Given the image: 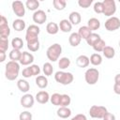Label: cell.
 I'll list each match as a JSON object with an SVG mask.
<instances>
[{
  "label": "cell",
  "mask_w": 120,
  "mask_h": 120,
  "mask_svg": "<svg viewBox=\"0 0 120 120\" xmlns=\"http://www.w3.org/2000/svg\"><path fill=\"white\" fill-rule=\"evenodd\" d=\"M20 64L15 61H9L6 64L5 76L8 81H14L19 76Z\"/></svg>",
  "instance_id": "cell-1"
},
{
  "label": "cell",
  "mask_w": 120,
  "mask_h": 120,
  "mask_svg": "<svg viewBox=\"0 0 120 120\" xmlns=\"http://www.w3.org/2000/svg\"><path fill=\"white\" fill-rule=\"evenodd\" d=\"M61 53H62V46L59 43H54L51 45L46 51V55L48 59L52 62H55L59 60Z\"/></svg>",
  "instance_id": "cell-2"
},
{
  "label": "cell",
  "mask_w": 120,
  "mask_h": 120,
  "mask_svg": "<svg viewBox=\"0 0 120 120\" xmlns=\"http://www.w3.org/2000/svg\"><path fill=\"white\" fill-rule=\"evenodd\" d=\"M73 75L70 72H65V71H57L54 74V80L63 85L70 84L73 82Z\"/></svg>",
  "instance_id": "cell-3"
},
{
  "label": "cell",
  "mask_w": 120,
  "mask_h": 120,
  "mask_svg": "<svg viewBox=\"0 0 120 120\" xmlns=\"http://www.w3.org/2000/svg\"><path fill=\"white\" fill-rule=\"evenodd\" d=\"M40 33V29L37 24H31L27 27L25 33V40L26 42H32L38 39V35Z\"/></svg>",
  "instance_id": "cell-4"
},
{
  "label": "cell",
  "mask_w": 120,
  "mask_h": 120,
  "mask_svg": "<svg viewBox=\"0 0 120 120\" xmlns=\"http://www.w3.org/2000/svg\"><path fill=\"white\" fill-rule=\"evenodd\" d=\"M84 79L88 84L90 85L96 84L99 79V71L95 68H90L85 71Z\"/></svg>",
  "instance_id": "cell-5"
},
{
  "label": "cell",
  "mask_w": 120,
  "mask_h": 120,
  "mask_svg": "<svg viewBox=\"0 0 120 120\" xmlns=\"http://www.w3.org/2000/svg\"><path fill=\"white\" fill-rule=\"evenodd\" d=\"M108 112L107 108L104 106H98V105H93L90 107L89 110V114L92 118H98V119H102L103 116Z\"/></svg>",
  "instance_id": "cell-6"
},
{
  "label": "cell",
  "mask_w": 120,
  "mask_h": 120,
  "mask_svg": "<svg viewBox=\"0 0 120 120\" xmlns=\"http://www.w3.org/2000/svg\"><path fill=\"white\" fill-rule=\"evenodd\" d=\"M103 14L107 17H112L116 12V4L114 0H104L103 2Z\"/></svg>",
  "instance_id": "cell-7"
},
{
  "label": "cell",
  "mask_w": 120,
  "mask_h": 120,
  "mask_svg": "<svg viewBox=\"0 0 120 120\" xmlns=\"http://www.w3.org/2000/svg\"><path fill=\"white\" fill-rule=\"evenodd\" d=\"M105 28L106 30L110 31V32H112V31H115L117 29L120 28V19L117 18V17H110L106 22H105Z\"/></svg>",
  "instance_id": "cell-8"
},
{
  "label": "cell",
  "mask_w": 120,
  "mask_h": 120,
  "mask_svg": "<svg viewBox=\"0 0 120 120\" xmlns=\"http://www.w3.org/2000/svg\"><path fill=\"white\" fill-rule=\"evenodd\" d=\"M11 7H12V10L15 13L16 16H18L19 18L24 16L25 8H24V5H23V3L22 1H13Z\"/></svg>",
  "instance_id": "cell-9"
},
{
  "label": "cell",
  "mask_w": 120,
  "mask_h": 120,
  "mask_svg": "<svg viewBox=\"0 0 120 120\" xmlns=\"http://www.w3.org/2000/svg\"><path fill=\"white\" fill-rule=\"evenodd\" d=\"M47 20V14L42 9H38L33 14V21L37 24H43Z\"/></svg>",
  "instance_id": "cell-10"
},
{
  "label": "cell",
  "mask_w": 120,
  "mask_h": 120,
  "mask_svg": "<svg viewBox=\"0 0 120 120\" xmlns=\"http://www.w3.org/2000/svg\"><path fill=\"white\" fill-rule=\"evenodd\" d=\"M35 102V98L31 94H25L21 98V105L23 108L29 109L32 108Z\"/></svg>",
  "instance_id": "cell-11"
},
{
  "label": "cell",
  "mask_w": 120,
  "mask_h": 120,
  "mask_svg": "<svg viewBox=\"0 0 120 120\" xmlns=\"http://www.w3.org/2000/svg\"><path fill=\"white\" fill-rule=\"evenodd\" d=\"M19 62L22 66H29L34 62V55L28 52H22V57Z\"/></svg>",
  "instance_id": "cell-12"
},
{
  "label": "cell",
  "mask_w": 120,
  "mask_h": 120,
  "mask_svg": "<svg viewBox=\"0 0 120 120\" xmlns=\"http://www.w3.org/2000/svg\"><path fill=\"white\" fill-rule=\"evenodd\" d=\"M50 96H49V93L48 92H46V91H39V92H38L37 93V95H36V100L38 102V103H40V104H45V103H47L49 100H50Z\"/></svg>",
  "instance_id": "cell-13"
},
{
  "label": "cell",
  "mask_w": 120,
  "mask_h": 120,
  "mask_svg": "<svg viewBox=\"0 0 120 120\" xmlns=\"http://www.w3.org/2000/svg\"><path fill=\"white\" fill-rule=\"evenodd\" d=\"M90 64V59L89 57H87L86 55L84 54H82V55H79L76 59V65L79 67V68H87Z\"/></svg>",
  "instance_id": "cell-14"
},
{
  "label": "cell",
  "mask_w": 120,
  "mask_h": 120,
  "mask_svg": "<svg viewBox=\"0 0 120 120\" xmlns=\"http://www.w3.org/2000/svg\"><path fill=\"white\" fill-rule=\"evenodd\" d=\"M58 25H59V29H60L62 32H64V33H68V32H70V31L72 30V24H71L70 22H69L68 20H67V19L61 20Z\"/></svg>",
  "instance_id": "cell-15"
},
{
  "label": "cell",
  "mask_w": 120,
  "mask_h": 120,
  "mask_svg": "<svg viewBox=\"0 0 120 120\" xmlns=\"http://www.w3.org/2000/svg\"><path fill=\"white\" fill-rule=\"evenodd\" d=\"M68 21L70 22V23H71L72 25H77V24H79V23L81 22V21H82V16H81V14H80L79 12H77V11H72V12L69 14V16H68Z\"/></svg>",
  "instance_id": "cell-16"
},
{
  "label": "cell",
  "mask_w": 120,
  "mask_h": 120,
  "mask_svg": "<svg viewBox=\"0 0 120 120\" xmlns=\"http://www.w3.org/2000/svg\"><path fill=\"white\" fill-rule=\"evenodd\" d=\"M36 84L40 89H44L48 86V79L44 75H38L36 78Z\"/></svg>",
  "instance_id": "cell-17"
},
{
  "label": "cell",
  "mask_w": 120,
  "mask_h": 120,
  "mask_svg": "<svg viewBox=\"0 0 120 120\" xmlns=\"http://www.w3.org/2000/svg\"><path fill=\"white\" fill-rule=\"evenodd\" d=\"M77 33L79 34V36L81 37L82 39L83 38V39L86 40L88 38V37L92 34V31H91V29L88 26H81Z\"/></svg>",
  "instance_id": "cell-18"
},
{
  "label": "cell",
  "mask_w": 120,
  "mask_h": 120,
  "mask_svg": "<svg viewBox=\"0 0 120 120\" xmlns=\"http://www.w3.org/2000/svg\"><path fill=\"white\" fill-rule=\"evenodd\" d=\"M81 40H82L81 37L79 36L78 33H75V32L74 33H71L70 36H69V38H68V42H69V44L72 47H77L81 43Z\"/></svg>",
  "instance_id": "cell-19"
},
{
  "label": "cell",
  "mask_w": 120,
  "mask_h": 120,
  "mask_svg": "<svg viewBox=\"0 0 120 120\" xmlns=\"http://www.w3.org/2000/svg\"><path fill=\"white\" fill-rule=\"evenodd\" d=\"M17 87L19 88V90L22 93H27L30 89V84L27 81L23 80V79H20L17 82Z\"/></svg>",
  "instance_id": "cell-20"
},
{
  "label": "cell",
  "mask_w": 120,
  "mask_h": 120,
  "mask_svg": "<svg viewBox=\"0 0 120 120\" xmlns=\"http://www.w3.org/2000/svg\"><path fill=\"white\" fill-rule=\"evenodd\" d=\"M57 115L63 119L68 118L71 115V110L68 107H60L57 110Z\"/></svg>",
  "instance_id": "cell-21"
},
{
  "label": "cell",
  "mask_w": 120,
  "mask_h": 120,
  "mask_svg": "<svg viewBox=\"0 0 120 120\" xmlns=\"http://www.w3.org/2000/svg\"><path fill=\"white\" fill-rule=\"evenodd\" d=\"M12 27L15 31H18V32L22 31L25 28V22L22 19H16L12 22Z\"/></svg>",
  "instance_id": "cell-22"
},
{
  "label": "cell",
  "mask_w": 120,
  "mask_h": 120,
  "mask_svg": "<svg viewBox=\"0 0 120 120\" xmlns=\"http://www.w3.org/2000/svg\"><path fill=\"white\" fill-rule=\"evenodd\" d=\"M46 31L48 34L50 35H55L58 33L59 31V25L53 22H49L47 25H46Z\"/></svg>",
  "instance_id": "cell-23"
},
{
  "label": "cell",
  "mask_w": 120,
  "mask_h": 120,
  "mask_svg": "<svg viewBox=\"0 0 120 120\" xmlns=\"http://www.w3.org/2000/svg\"><path fill=\"white\" fill-rule=\"evenodd\" d=\"M87 26L91 29V31L98 30L100 27V22L97 18H90L87 22Z\"/></svg>",
  "instance_id": "cell-24"
},
{
  "label": "cell",
  "mask_w": 120,
  "mask_h": 120,
  "mask_svg": "<svg viewBox=\"0 0 120 120\" xmlns=\"http://www.w3.org/2000/svg\"><path fill=\"white\" fill-rule=\"evenodd\" d=\"M22 52L20 50L12 49V50L10 51L8 56H9L10 61H15V62H17V61H20V59H21V57H22Z\"/></svg>",
  "instance_id": "cell-25"
},
{
  "label": "cell",
  "mask_w": 120,
  "mask_h": 120,
  "mask_svg": "<svg viewBox=\"0 0 120 120\" xmlns=\"http://www.w3.org/2000/svg\"><path fill=\"white\" fill-rule=\"evenodd\" d=\"M101 39V38H100V36L98 35V34H97V33H92L89 37H88V38L86 39V42H87V44L89 45V46H94L98 40H100Z\"/></svg>",
  "instance_id": "cell-26"
},
{
  "label": "cell",
  "mask_w": 120,
  "mask_h": 120,
  "mask_svg": "<svg viewBox=\"0 0 120 120\" xmlns=\"http://www.w3.org/2000/svg\"><path fill=\"white\" fill-rule=\"evenodd\" d=\"M102 52H103V55L108 59H112L115 55V50L113 47H111V46H106L102 51Z\"/></svg>",
  "instance_id": "cell-27"
},
{
  "label": "cell",
  "mask_w": 120,
  "mask_h": 120,
  "mask_svg": "<svg viewBox=\"0 0 120 120\" xmlns=\"http://www.w3.org/2000/svg\"><path fill=\"white\" fill-rule=\"evenodd\" d=\"M25 6L29 10L37 11L38 8L39 7V2L38 0H27L25 2Z\"/></svg>",
  "instance_id": "cell-28"
},
{
  "label": "cell",
  "mask_w": 120,
  "mask_h": 120,
  "mask_svg": "<svg viewBox=\"0 0 120 120\" xmlns=\"http://www.w3.org/2000/svg\"><path fill=\"white\" fill-rule=\"evenodd\" d=\"M90 63L94 66H99L102 63V56L99 53H93L90 56Z\"/></svg>",
  "instance_id": "cell-29"
},
{
  "label": "cell",
  "mask_w": 120,
  "mask_h": 120,
  "mask_svg": "<svg viewBox=\"0 0 120 120\" xmlns=\"http://www.w3.org/2000/svg\"><path fill=\"white\" fill-rule=\"evenodd\" d=\"M70 65V59L68 57H61L58 60V67L60 68V69H66L69 67Z\"/></svg>",
  "instance_id": "cell-30"
},
{
  "label": "cell",
  "mask_w": 120,
  "mask_h": 120,
  "mask_svg": "<svg viewBox=\"0 0 120 120\" xmlns=\"http://www.w3.org/2000/svg\"><path fill=\"white\" fill-rule=\"evenodd\" d=\"M11 45H12L13 49L21 50L23 47V41H22V39L21 38H14L11 40Z\"/></svg>",
  "instance_id": "cell-31"
},
{
  "label": "cell",
  "mask_w": 120,
  "mask_h": 120,
  "mask_svg": "<svg viewBox=\"0 0 120 120\" xmlns=\"http://www.w3.org/2000/svg\"><path fill=\"white\" fill-rule=\"evenodd\" d=\"M52 5L56 10H63V9H65V8L67 6V1H65V0H53Z\"/></svg>",
  "instance_id": "cell-32"
},
{
  "label": "cell",
  "mask_w": 120,
  "mask_h": 120,
  "mask_svg": "<svg viewBox=\"0 0 120 120\" xmlns=\"http://www.w3.org/2000/svg\"><path fill=\"white\" fill-rule=\"evenodd\" d=\"M42 70H43V73H44L45 76H51L52 74V72H53V68H52V66L51 63L46 62V63L43 64Z\"/></svg>",
  "instance_id": "cell-33"
},
{
  "label": "cell",
  "mask_w": 120,
  "mask_h": 120,
  "mask_svg": "<svg viewBox=\"0 0 120 120\" xmlns=\"http://www.w3.org/2000/svg\"><path fill=\"white\" fill-rule=\"evenodd\" d=\"M61 98H62V95H60L58 93H54L50 98V100H51V102H52V105H54V106H60Z\"/></svg>",
  "instance_id": "cell-34"
},
{
  "label": "cell",
  "mask_w": 120,
  "mask_h": 120,
  "mask_svg": "<svg viewBox=\"0 0 120 120\" xmlns=\"http://www.w3.org/2000/svg\"><path fill=\"white\" fill-rule=\"evenodd\" d=\"M10 35V29L8 25L0 26V37L1 38H8Z\"/></svg>",
  "instance_id": "cell-35"
},
{
  "label": "cell",
  "mask_w": 120,
  "mask_h": 120,
  "mask_svg": "<svg viewBox=\"0 0 120 120\" xmlns=\"http://www.w3.org/2000/svg\"><path fill=\"white\" fill-rule=\"evenodd\" d=\"M105 47H106V43H105V41H104L103 39H100V40H98V41L93 46V49H94L96 52H102V51L104 50Z\"/></svg>",
  "instance_id": "cell-36"
},
{
  "label": "cell",
  "mask_w": 120,
  "mask_h": 120,
  "mask_svg": "<svg viewBox=\"0 0 120 120\" xmlns=\"http://www.w3.org/2000/svg\"><path fill=\"white\" fill-rule=\"evenodd\" d=\"M71 102V98L68 95L63 94L61 98V102H60V107H68Z\"/></svg>",
  "instance_id": "cell-37"
},
{
  "label": "cell",
  "mask_w": 120,
  "mask_h": 120,
  "mask_svg": "<svg viewBox=\"0 0 120 120\" xmlns=\"http://www.w3.org/2000/svg\"><path fill=\"white\" fill-rule=\"evenodd\" d=\"M27 48L28 50H30L31 52H37L39 50V40H35L32 42H28L27 43Z\"/></svg>",
  "instance_id": "cell-38"
},
{
  "label": "cell",
  "mask_w": 120,
  "mask_h": 120,
  "mask_svg": "<svg viewBox=\"0 0 120 120\" xmlns=\"http://www.w3.org/2000/svg\"><path fill=\"white\" fill-rule=\"evenodd\" d=\"M8 49V38H0V52H6Z\"/></svg>",
  "instance_id": "cell-39"
},
{
  "label": "cell",
  "mask_w": 120,
  "mask_h": 120,
  "mask_svg": "<svg viewBox=\"0 0 120 120\" xmlns=\"http://www.w3.org/2000/svg\"><path fill=\"white\" fill-rule=\"evenodd\" d=\"M28 68L30 69V72H31L32 76H38L39 75V73H40V68L38 65H30Z\"/></svg>",
  "instance_id": "cell-40"
},
{
  "label": "cell",
  "mask_w": 120,
  "mask_h": 120,
  "mask_svg": "<svg viewBox=\"0 0 120 120\" xmlns=\"http://www.w3.org/2000/svg\"><path fill=\"white\" fill-rule=\"evenodd\" d=\"M32 113L28 111L22 112L19 115V120H32Z\"/></svg>",
  "instance_id": "cell-41"
},
{
  "label": "cell",
  "mask_w": 120,
  "mask_h": 120,
  "mask_svg": "<svg viewBox=\"0 0 120 120\" xmlns=\"http://www.w3.org/2000/svg\"><path fill=\"white\" fill-rule=\"evenodd\" d=\"M103 3L102 2H96L94 4V11L98 14H100V13H103Z\"/></svg>",
  "instance_id": "cell-42"
},
{
  "label": "cell",
  "mask_w": 120,
  "mask_h": 120,
  "mask_svg": "<svg viewBox=\"0 0 120 120\" xmlns=\"http://www.w3.org/2000/svg\"><path fill=\"white\" fill-rule=\"evenodd\" d=\"M92 3H93V0H79L78 1V5L81 8H89Z\"/></svg>",
  "instance_id": "cell-43"
},
{
  "label": "cell",
  "mask_w": 120,
  "mask_h": 120,
  "mask_svg": "<svg viewBox=\"0 0 120 120\" xmlns=\"http://www.w3.org/2000/svg\"><path fill=\"white\" fill-rule=\"evenodd\" d=\"M22 77H24V78H30V77H32V74H31L30 69H29V68H28V67L22 69Z\"/></svg>",
  "instance_id": "cell-44"
},
{
  "label": "cell",
  "mask_w": 120,
  "mask_h": 120,
  "mask_svg": "<svg viewBox=\"0 0 120 120\" xmlns=\"http://www.w3.org/2000/svg\"><path fill=\"white\" fill-rule=\"evenodd\" d=\"M102 119L103 120H115V115L108 112H106V114L103 116Z\"/></svg>",
  "instance_id": "cell-45"
},
{
  "label": "cell",
  "mask_w": 120,
  "mask_h": 120,
  "mask_svg": "<svg viewBox=\"0 0 120 120\" xmlns=\"http://www.w3.org/2000/svg\"><path fill=\"white\" fill-rule=\"evenodd\" d=\"M70 120H87V118H86V116H85L84 114L79 113V114L75 115L74 117H72Z\"/></svg>",
  "instance_id": "cell-46"
},
{
  "label": "cell",
  "mask_w": 120,
  "mask_h": 120,
  "mask_svg": "<svg viewBox=\"0 0 120 120\" xmlns=\"http://www.w3.org/2000/svg\"><path fill=\"white\" fill-rule=\"evenodd\" d=\"M8 25V20L4 15H1V21H0V26Z\"/></svg>",
  "instance_id": "cell-47"
},
{
  "label": "cell",
  "mask_w": 120,
  "mask_h": 120,
  "mask_svg": "<svg viewBox=\"0 0 120 120\" xmlns=\"http://www.w3.org/2000/svg\"><path fill=\"white\" fill-rule=\"evenodd\" d=\"M113 92L117 95H120V84H113Z\"/></svg>",
  "instance_id": "cell-48"
},
{
  "label": "cell",
  "mask_w": 120,
  "mask_h": 120,
  "mask_svg": "<svg viewBox=\"0 0 120 120\" xmlns=\"http://www.w3.org/2000/svg\"><path fill=\"white\" fill-rule=\"evenodd\" d=\"M114 83L120 84V74H116L114 77Z\"/></svg>",
  "instance_id": "cell-49"
},
{
  "label": "cell",
  "mask_w": 120,
  "mask_h": 120,
  "mask_svg": "<svg viewBox=\"0 0 120 120\" xmlns=\"http://www.w3.org/2000/svg\"><path fill=\"white\" fill-rule=\"evenodd\" d=\"M6 60V52H0V62H4Z\"/></svg>",
  "instance_id": "cell-50"
},
{
  "label": "cell",
  "mask_w": 120,
  "mask_h": 120,
  "mask_svg": "<svg viewBox=\"0 0 120 120\" xmlns=\"http://www.w3.org/2000/svg\"><path fill=\"white\" fill-rule=\"evenodd\" d=\"M119 47H120V40H119Z\"/></svg>",
  "instance_id": "cell-51"
}]
</instances>
